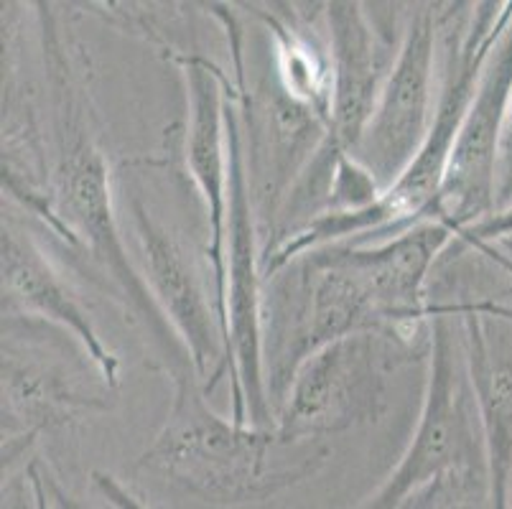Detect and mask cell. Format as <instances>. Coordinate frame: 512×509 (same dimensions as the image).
I'll use <instances>...</instances> for the list:
<instances>
[{"instance_id":"obj_1","label":"cell","mask_w":512,"mask_h":509,"mask_svg":"<svg viewBox=\"0 0 512 509\" xmlns=\"http://www.w3.org/2000/svg\"><path fill=\"white\" fill-rule=\"evenodd\" d=\"M454 240L449 224L431 219L375 245L314 247L268 275L263 364L273 413L306 359L344 336L377 331L421 344L434 306L426 301L428 275Z\"/></svg>"},{"instance_id":"obj_2","label":"cell","mask_w":512,"mask_h":509,"mask_svg":"<svg viewBox=\"0 0 512 509\" xmlns=\"http://www.w3.org/2000/svg\"><path fill=\"white\" fill-rule=\"evenodd\" d=\"M36 8L54 135L49 191L57 235L67 240V245L90 252V258L113 280V288L133 314V321H141L151 331L153 342L166 354V364L174 375L192 367V362L179 336L158 311L141 268L128 258V247L120 235L110 166L97 138V115L85 74V54L69 34H64L51 6L36 3Z\"/></svg>"},{"instance_id":"obj_3","label":"cell","mask_w":512,"mask_h":509,"mask_svg":"<svg viewBox=\"0 0 512 509\" xmlns=\"http://www.w3.org/2000/svg\"><path fill=\"white\" fill-rule=\"evenodd\" d=\"M166 423L138 459V469L214 507H242L278 497L319 474L332 456L324 438L288 436L278 426H240L207 403L192 367L171 375Z\"/></svg>"},{"instance_id":"obj_4","label":"cell","mask_w":512,"mask_h":509,"mask_svg":"<svg viewBox=\"0 0 512 509\" xmlns=\"http://www.w3.org/2000/svg\"><path fill=\"white\" fill-rule=\"evenodd\" d=\"M355 509H492L482 413L454 316H431L428 375L411 443Z\"/></svg>"},{"instance_id":"obj_5","label":"cell","mask_w":512,"mask_h":509,"mask_svg":"<svg viewBox=\"0 0 512 509\" xmlns=\"http://www.w3.org/2000/svg\"><path fill=\"white\" fill-rule=\"evenodd\" d=\"M237 95L230 100L227 135H230V207L225 240V293L220 321L230 364L232 415L240 426L271 428L276 413L265 390L263 364V245L250 191L248 156L237 120Z\"/></svg>"},{"instance_id":"obj_6","label":"cell","mask_w":512,"mask_h":509,"mask_svg":"<svg viewBox=\"0 0 512 509\" xmlns=\"http://www.w3.org/2000/svg\"><path fill=\"white\" fill-rule=\"evenodd\" d=\"M421 354V344L393 334L344 336L319 349L296 372L276 415L288 436L332 438L377 423L388 405V382Z\"/></svg>"},{"instance_id":"obj_7","label":"cell","mask_w":512,"mask_h":509,"mask_svg":"<svg viewBox=\"0 0 512 509\" xmlns=\"http://www.w3.org/2000/svg\"><path fill=\"white\" fill-rule=\"evenodd\" d=\"M441 8L444 6L423 3L411 11L393 69L352 153L383 191L406 174L434 125L439 107L436 95H441V87L436 92V56L444 34Z\"/></svg>"},{"instance_id":"obj_8","label":"cell","mask_w":512,"mask_h":509,"mask_svg":"<svg viewBox=\"0 0 512 509\" xmlns=\"http://www.w3.org/2000/svg\"><path fill=\"white\" fill-rule=\"evenodd\" d=\"M130 219L141 252L143 280L158 311L179 336L209 395L225 377H230L225 331L217 306L209 301L184 242L138 196H130Z\"/></svg>"},{"instance_id":"obj_9","label":"cell","mask_w":512,"mask_h":509,"mask_svg":"<svg viewBox=\"0 0 512 509\" xmlns=\"http://www.w3.org/2000/svg\"><path fill=\"white\" fill-rule=\"evenodd\" d=\"M512 97V21L484 64L477 92L456 135L436 219L449 224L456 240L497 212V171Z\"/></svg>"},{"instance_id":"obj_10","label":"cell","mask_w":512,"mask_h":509,"mask_svg":"<svg viewBox=\"0 0 512 509\" xmlns=\"http://www.w3.org/2000/svg\"><path fill=\"white\" fill-rule=\"evenodd\" d=\"M171 62L186 79V166L197 184L207 219V260L214 278V306L220 314L225 293V240L227 207H230V135L227 115L230 100L237 95L230 77L202 54L171 51Z\"/></svg>"},{"instance_id":"obj_11","label":"cell","mask_w":512,"mask_h":509,"mask_svg":"<svg viewBox=\"0 0 512 509\" xmlns=\"http://www.w3.org/2000/svg\"><path fill=\"white\" fill-rule=\"evenodd\" d=\"M365 8L362 3H324L321 11L334 74L332 115L321 148L334 156L355 153L403 41V34L390 39Z\"/></svg>"},{"instance_id":"obj_12","label":"cell","mask_w":512,"mask_h":509,"mask_svg":"<svg viewBox=\"0 0 512 509\" xmlns=\"http://www.w3.org/2000/svg\"><path fill=\"white\" fill-rule=\"evenodd\" d=\"M431 314L462 319L469 375L482 413L492 509L512 507V319L495 301L434 303Z\"/></svg>"},{"instance_id":"obj_13","label":"cell","mask_w":512,"mask_h":509,"mask_svg":"<svg viewBox=\"0 0 512 509\" xmlns=\"http://www.w3.org/2000/svg\"><path fill=\"white\" fill-rule=\"evenodd\" d=\"M0 263H3V316H36L69 331L90 359L107 390L120 382V359L97 331L82 298L72 291L44 247L3 214L0 230Z\"/></svg>"},{"instance_id":"obj_14","label":"cell","mask_w":512,"mask_h":509,"mask_svg":"<svg viewBox=\"0 0 512 509\" xmlns=\"http://www.w3.org/2000/svg\"><path fill=\"white\" fill-rule=\"evenodd\" d=\"M105 408L100 395L77 390L57 364L23 359L3 342V471L44 431L67 426L85 410Z\"/></svg>"},{"instance_id":"obj_15","label":"cell","mask_w":512,"mask_h":509,"mask_svg":"<svg viewBox=\"0 0 512 509\" xmlns=\"http://www.w3.org/2000/svg\"><path fill=\"white\" fill-rule=\"evenodd\" d=\"M258 16L271 34V72L281 90L293 102L316 112L329 128L334 90L329 41L321 44L314 28L288 21L281 13L258 11Z\"/></svg>"},{"instance_id":"obj_16","label":"cell","mask_w":512,"mask_h":509,"mask_svg":"<svg viewBox=\"0 0 512 509\" xmlns=\"http://www.w3.org/2000/svg\"><path fill=\"white\" fill-rule=\"evenodd\" d=\"M462 242H467L474 250L487 252L492 242H507L512 240V204L505 209H497L495 214H490L487 219H482L479 224H474L472 230L464 232L459 237Z\"/></svg>"},{"instance_id":"obj_17","label":"cell","mask_w":512,"mask_h":509,"mask_svg":"<svg viewBox=\"0 0 512 509\" xmlns=\"http://www.w3.org/2000/svg\"><path fill=\"white\" fill-rule=\"evenodd\" d=\"M92 484L100 492V497L105 499L107 504L113 509H153L148 507L146 502L136 497V494L130 492L123 482H118L113 474H105V471H95L92 474Z\"/></svg>"},{"instance_id":"obj_18","label":"cell","mask_w":512,"mask_h":509,"mask_svg":"<svg viewBox=\"0 0 512 509\" xmlns=\"http://www.w3.org/2000/svg\"><path fill=\"white\" fill-rule=\"evenodd\" d=\"M512 204V97L507 107L505 133H502L500 146V171H497V209H505Z\"/></svg>"},{"instance_id":"obj_19","label":"cell","mask_w":512,"mask_h":509,"mask_svg":"<svg viewBox=\"0 0 512 509\" xmlns=\"http://www.w3.org/2000/svg\"><path fill=\"white\" fill-rule=\"evenodd\" d=\"M26 479H29L31 497H34V509H57L54 502H51L49 489H46L44 469L39 466V461H29V466H26Z\"/></svg>"},{"instance_id":"obj_20","label":"cell","mask_w":512,"mask_h":509,"mask_svg":"<svg viewBox=\"0 0 512 509\" xmlns=\"http://www.w3.org/2000/svg\"><path fill=\"white\" fill-rule=\"evenodd\" d=\"M44 482H46V489H49V494H51V502H54V507L57 509H90L79 502L77 497H72L69 492H64L62 484H59L51 474H46V471H44Z\"/></svg>"},{"instance_id":"obj_21","label":"cell","mask_w":512,"mask_h":509,"mask_svg":"<svg viewBox=\"0 0 512 509\" xmlns=\"http://www.w3.org/2000/svg\"><path fill=\"white\" fill-rule=\"evenodd\" d=\"M502 311H505V314H507V316H510V319H512V308H507V306H502Z\"/></svg>"},{"instance_id":"obj_22","label":"cell","mask_w":512,"mask_h":509,"mask_svg":"<svg viewBox=\"0 0 512 509\" xmlns=\"http://www.w3.org/2000/svg\"><path fill=\"white\" fill-rule=\"evenodd\" d=\"M505 245H507V247H510V250H512V240H507V242H505Z\"/></svg>"},{"instance_id":"obj_23","label":"cell","mask_w":512,"mask_h":509,"mask_svg":"<svg viewBox=\"0 0 512 509\" xmlns=\"http://www.w3.org/2000/svg\"><path fill=\"white\" fill-rule=\"evenodd\" d=\"M510 509H512V507H510Z\"/></svg>"}]
</instances>
